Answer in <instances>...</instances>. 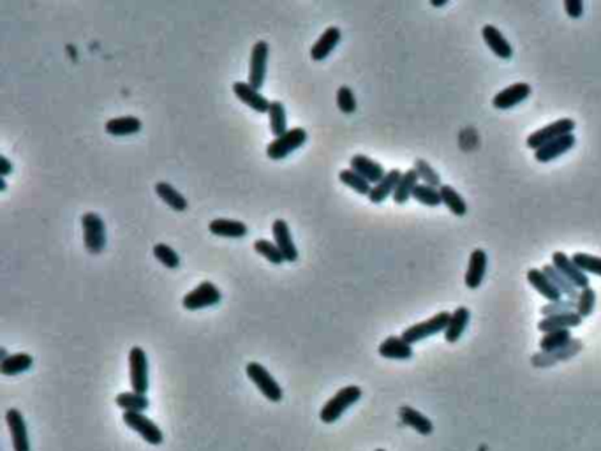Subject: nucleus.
Segmentation results:
<instances>
[{"mask_svg": "<svg viewBox=\"0 0 601 451\" xmlns=\"http://www.w3.org/2000/svg\"><path fill=\"white\" fill-rule=\"evenodd\" d=\"M531 92H533V89H531V85H527V83H513L508 89L497 92V94L494 95L492 106L496 109H511L522 101H526L531 95Z\"/></svg>", "mask_w": 601, "mask_h": 451, "instance_id": "nucleus-13", "label": "nucleus"}, {"mask_svg": "<svg viewBox=\"0 0 601 451\" xmlns=\"http://www.w3.org/2000/svg\"><path fill=\"white\" fill-rule=\"evenodd\" d=\"M575 120L571 119H559L556 120V122L548 124V126L541 127V129L534 131L533 134L527 138V146H529L531 150H534L536 152L538 148H541V146H545L547 143L554 141L557 138H563V136L566 134H573L575 131Z\"/></svg>", "mask_w": 601, "mask_h": 451, "instance_id": "nucleus-6", "label": "nucleus"}, {"mask_svg": "<svg viewBox=\"0 0 601 451\" xmlns=\"http://www.w3.org/2000/svg\"><path fill=\"white\" fill-rule=\"evenodd\" d=\"M575 143H577V138H575L573 134H566L563 136V138H557L554 141L547 143L545 146L538 148L536 152H534V159H536L538 163H551V161L557 159V157H561L563 153H566L568 150L573 148Z\"/></svg>", "mask_w": 601, "mask_h": 451, "instance_id": "nucleus-18", "label": "nucleus"}, {"mask_svg": "<svg viewBox=\"0 0 601 451\" xmlns=\"http://www.w3.org/2000/svg\"><path fill=\"white\" fill-rule=\"evenodd\" d=\"M582 325V317L577 310L566 314H557V316L543 317L540 322H538V330L541 333H551L556 332V330H570L577 328V326Z\"/></svg>", "mask_w": 601, "mask_h": 451, "instance_id": "nucleus-24", "label": "nucleus"}, {"mask_svg": "<svg viewBox=\"0 0 601 451\" xmlns=\"http://www.w3.org/2000/svg\"><path fill=\"white\" fill-rule=\"evenodd\" d=\"M446 4H448V0H438V2H432V6L441 7V6H446Z\"/></svg>", "mask_w": 601, "mask_h": 451, "instance_id": "nucleus-48", "label": "nucleus"}, {"mask_svg": "<svg viewBox=\"0 0 601 451\" xmlns=\"http://www.w3.org/2000/svg\"><path fill=\"white\" fill-rule=\"evenodd\" d=\"M402 175H404V173H402L401 170H397V168H395V170L388 171V173L383 177V180L377 182L376 185H372V190H370V194H369L370 203L379 205V203H383V201L386 200L388 196H394V192H395V189H397L399 182H401Z\"/></svg>", "mask_w": 601, "mask_h": 451, "instance_id": "nucleus-20", "label": "nucleus"}, {"mask_svg": "<svg viewBox=\"0 0 601 451\" xmlns=\"http://www.w3.org/2000/svg\"><path fill=\"white\" fill-rule=\"evenodd\" d=\"M379 354L388 360H409L413 357V346L406 342L402 337H388L381 342Z\"/></svg>", "mask_w": 601, "mask_h": 451, "instance_id": "nucleus-21", "label": "nucleus"}, {"mask_svg": "<svg viewBox=\"0 0 601 451\" xmlns=\"http://www.w3.org/2000/svg\"><path fill=\"white\" fill-rule=\"evenodd\" d=\"M596 303V291L592 288L580 289V295H578L577 300V313L580 314V317H589L595 310Z\"/></svg>", "mask_w": 601, "mask_h": 451, "instance_id": "nucleus-43", "label": "nucleus"}, {"mask_svg": "<svg viewBox=\"0 0 601 451\" xmlns=\"http://www.w3.org/2000/svg\"><path fill=\"white\" fill-rule=\"evenodd\" d=\"M307 141V131L302 127H293L288 129L284 134L274 139L269 146H266V156L274 161L286 159L289 153L295 152L296 148Z\"/></svg>", "mask_w": 601, "mask_h": 451, "instance_id": "nucleus-3", "label": "nucleus"}, {"mask_svg": "<svg viewBox=\"0 0 601 451\" xmlns=\"http://www.w3.org/2000/svg\"><path fill=\"white\" fill-rule=\"evenodd\" d=\"M156 194L168 205L170 208H173L175 212H185L189 203L184 197V194L178 192L171 183L168 182H157L156 183Z\"/></svg>", "mask_w": 601, "mask_h": 451, "instance_id": "nucleus-28", "label": "nucleus"}, {"mask_svg": "<svg viewBox=\"0 0 601 451\" xmlns=\"http://www.w3.org/2000/svg\"><path fill=\"white\" fill-rule=\"evenodd\" d=\"M469 321H471V310L467 307H459L452 313V317H450L448 326L445 330V339L446 342L455 344L460 337L464 335L465 328H467Z\"/></svg>", "mask_w": 601, "mask_h": 451, "instance_id": "nucleus-26", "label": "nucleus"}, {"mask_svg": "<svg viewBox=\"0 0 601 451\" xmlns=\"http://www.w3.org/2000/svg\"><path fill=\"white\" fill-rule=\"evenodd\" d=\"M208 229H210L212 234L226 238H244L249 233L247 226L244 222L233 221V219H214L208 224Z\"/></svg>", "mask_w": 601, "mask_h": 451, "instance_id": "nucleus-27", "label": "nucleus"}, {"mask_svg": "<svg viewBox=\"0 0 601 451\" xmlns=\"http://www.w3.org/2000/svg\"><path fill=\"white\" fill-rule=\"evenodd\" d=\"M571 333L570 330H556V332L543 333V339L540 340V347L545 353H552V351L564 349L571 344Z\"/></svg>", "mask_w": 601, "mask_h": 451, "instance_id": "nucleus-35", "label": "nucleus"}, {"mask_svg": "<svg viewBox=\"0 0 601 451\" xmlns=\"http://www.w3.org/2000/svg\"><path fill=\"white\" fill-rule=\"evenodd\" d=\"M483 41L487 43V46L492 50L494 55H497L503 60H509L513 57V48L508 43V39L501 34V31L494 25H485L482 28Z\"/></svg>", "mask_w": 601, "mask_h": 451, "instance_id": "nucleus-19", "label": "nucleus"}, {"mask_svg": "<svg viewBox=\"0 0 601 451\" xmlns=\"http://www.w3.org/2000/svg\"><path fill=\"white\" fill-rule=\"evenodd\" d=\"M450 317H452V314L446 313V310H443V313H438L435 316L427 319V321L416 322V325L406 328L404 332H402L401 337L406 340V342L411 344V346H413V344L421 342V340L428 339V337L438 335V333L445 332L446 326H448V322H450Z\"/></svg>", "mask_w": 601, "mask_h": 451, "instance_id": "nucleus-2", "label": "nucleus"}, {"mask_svg": "<svg viewBox=\"0 0 601 451\" xmlns=\"http://www.w3.org/2000/svg\"><path fill=\"white\" fill-rule=\"evenodd\" d=\"M527 281H529V284L533 286L543 298H547L548 302H559V300H563L561 291L552 284L551 278L543 273V270L531 268L527 271Z\"/></svg>", "mask_w": 601, "mask_h": 451, "instance_id": "nucleus-23", "label": "nucleus"}, {"mask_svg": "<svg viewBox=\"0 0 601 451\" xmlns=\"http://www.w3.org/2000/svg\"><path fill=\"white\" fill-rule=\"evenodd\" d=\"M415 170H416L418 177H420V180H423V183H427V185L435 187V189H439V187L443 185L441 177L438 175V171H435L434 168H432L431 164L427 163V161L416 159L415 161Z\"/></svg>", "mask_w": 601, "mask_h": 451, "instance_id": "nucleus-41", "label": "nucleus"}, {"mask_svg": "<svg viewBox=\"0 0 601 451\" xmlns=\"http://www.w3.org/2000/svg\"><path fill=\"white\" fill-rule=\"evenodd\" d=\"M153 256H156L166 268L175 270L180 266V256L166 244H157L156 247H153Z\"/></svg>", "mask_w": 601, "mask_h": 451, "instance_id": "nucleus-42", "label": "nucleus"}, {"mask_svg": "<svg viewBox=\"0 0 601 451\" xmlns=\"http://www.w3.org/2000/svg\"><path fill=\"white\" fill-rule=\"evenodd\" d=\"M399 416H401L402 423L411 427L413 430L418 432V434L431 435L432 432H434V425H432V421L428 420L425 414H421L420 411L413 409V407L402 406L401 409H399Z\"/></svg>", "mask_w": 601, "mask_h": 451, "instance_id": "nucleus-25", "label": "nucleus"}, {"mask_svg": "<svg viewBox=\"0 0 601 451\" xmlns=\"http://www.w3.org/2000/svg\"><path fill=\"white\" fill-rule=\"evenodd\" d=\"M13 171V164L6 156H0V177H7Z\"/></svg>", "mask_w": 601, "mask_h": 451, "instance_id": "nucleus-47", "label": "nucleus"}, {"mask_svg": "<svg viewBox=\"0 0 601 451\" xmlns=\"http://www.w3.org/2000/svg\"><path fill=\"white\" fill-rule=\"evenodd\" d=\"M350 166L351 170L357 171L358 175H362L365 180L369 183H374V185L383 180V177L386 175V171H384V168L381 166L379 163L369 159L367 156H362V153H357V156L351 157Z\"/></svg>", "mask_w": 601, "mask_h": 451, "instance_id": "nucleus-17", "label": "nucleus"}, {"mask_svg": "<svg viewBox=\"0 0 601 451\" xmlns=\"http://www.w3.org/2000/svg\"><path fill=\"white\" fill-rule=\"evenodd\" d=\"M0 357H2V360H6V358L9 357V354H7V351L4 349V347H2V349H0ZM2 360H0V362H2Z\"/></svg>", "mask_w": 601, "mask_h": 451, "instance_id": "nucleus-50", "label": "nucleus"}, {"mask_svg": "<svg viewBox=\"0 0 601 451\" xmlns=\"http://www.w3.org/2000/svg\"><path fill=\"white\" fill-rule=\"evenodd\" d=\"M270 116V131L278 138L288 131V120H286V108L281 101H272L269 109Z\"/></svg>", "mask_w": 601, "mask_h": 451, "instance_id": "nucleus-36", "label": "nucleus"}, {"mask_svg": "<svg viewBox=\"0 0 601 451\" xmlns=\"http://www.w3.org/2000/svg\"><path fill=\"white\" fill-rule=\"evenodd\" d=\"M439 192H441V201L445 203V207L448 208L453 215H457V217H464V215L467 214V205H465L464 197L460 196V194L457 192L452 185L443 183V185L439 187Z\"/></svg>", "mask_w": 601, "mask_h": 451, "instance_id": "nucleus-33", "label": "nucleus"}, {"mask_svg": "<svg viewBox=\"0 0 601 451\" xmlns=\"http://www.w3.org/2000/svg\"><path fill=\"white\" fill-rule=\"evenodd\" d=\"M362 398V388L360 386H346L342 390L337 391L332 398L323 406L320 413V420L323 423H335L351 406L357 404Z\"/></svg>", "mask_w": 601, "mask_h": 451, "instance_id": "nucleus-1", "label": "nucleus"}, {"mask_svg": "<svg viewBox=\"0 0 601 451\" xmlns=\"http://www.w3.org/2000/svg\"><path fill=\"white\" fill-rule=\"evenodd\" d=\"M269 43L258 41L252 46L251 62H249V85L259 90L266 78V62H269Z\"/></svg>", "mask_w": 601, "mask_h": 451, "instance_id": "nucleus-10", "label": "nucleus"}, {"mask_svg": "<svg viewBox=\"0 0 601 451\" xmlns=\"http://www.w3.org/2000/svg\"><path fill=\"white\" fill-rule=\"evenodd\" d=\"M573 310H577V302L575 300H559V302H548L547 305H543L540 309L541 316L543 317H551V316H557V314H566V313H573Z\"/></svg>", "mask_w": 601, "mask_h": 451, "instance_id": "nucleus-44", "label": "nucleus"}, {"mask_svg": "<svg viewBox=\"0 0 601 451\" xmlns=\"http://www.w3.org/2000/svg\"><path fill=\"white\" fill-rule=\"evenodd\" d=\"M222 298V293L219 291V288L212 282L205 281L201 282L197 288H194L193 291H189L182 300L184 307L187 310H201L207 309V307L217 305Z\"/></svg>", "mask_w": 601, "mask_h": 451, "instance_id": "nucleus-7", "label": "nucleus"}, {"mask_svg": "<svg viewBox=\"0 0 601 451\" xmlns=\"http://www.w3.org/2000/svg\"><path fill=\"white\" fill-rule=\"evenodd\" d=\"M487 266H489V258L483 249H475L469 256V265L465 270V286L469 289H478L485 278Z\"/></svg>", "mask_w": 601, "mask_h": 451, "instance_id": "nucleus-14", "label": "nucleus"}, {"mask_svg": "<svg viewBox=\"0 0 601 451\" xmlns=\"http://www.w3.org/2000/svg\"><path fill=\"white\" fill-rule=\"evenodd\" d=\"M83 241L90 254H101L106 247V226L104 221L95 212H87L82 217Z\"/></svg>", "mask_w": 601, "mask_h": 451, "instance_id": "nucleus-4", "label": "nucleus"}, {"mask_svg": "<svg viewBox=\"0 0 601 451\" xmlns=\"http://www.w3.org/2000/svg\"><path fill=\"white\" fill-rule=\"evenodd\" d=\"M254 251L258 252V254H261L265 259H269L272 265H282V263L286 261L284 256H282V252L278 251L276 241L265 240V238H261V240H256L254 241Z\"/></svg>", "mask_w": 601, "mask_h": 451, "instance_id": "nucleus-39", "label": "nucleus"}, {"mask_svg": "<svg viewBox=\"0 0 601 451\" xmlns=\"http://www.w3.org/2000/svg\"><path fill=\"white\" fill-rule=\"evenodd\" d=\"M245 372H247L249 379L258 386V390L261 391L263 397L269 398L270 402H281L282 401V388L281 384L274 379L272 374L258 362H251L245 366Z\"/></svg>", "mask_w": 601, "mask_h": 451, "instance_id": "nucleus-5", "label": "nucleus"}, {"mask_svg": "<svg viewBox=\"0 0 601 451\" xmlns=\"http://www.w3.org/2000/svg\"><path fill=\"white\" fill-rule=\"evenodd\" d=\"M117 406L122 407L124 413H143L150 407V401L146 395L136 393V391H124L119 393L115 398Z\"/></svg>", "mask_w": 601, "mask_h": 451, "instance_id": "nucleus-34", "label": "nucleus"}, {"mask_svg": "<svg viewBox=\"0 0 601 451\" xmlns=\"http://www.w3.org/2000/svg\"><path fill=\"white\" fill-rule=\"evenodd\" d=\"M543 273L547 275L548 278H551V282L556 286L557 289H559L561 295L566 296L568 300H575V302H577L578 295H580V289L575 288V286L571 284V282L568 281V278L564 277V275L561 273L559 270L554 268V265H552V263H551V265L543 266Z\"/></svg>", "mask_w": 601, "mask_h": 451, "instance_id": "nucleus-31", "label": "nucleus"}, {"mask_svg": "<svg viewBox=\"0 0 601 451\" xmlns=\"http://www.w3.org/2000/svg\"><path fill=\"white\" fill-rule=\"evenodd\" d=\"M129 377L133 391L146 395L148 391V360H146L145 351L139 346H134L129 353Z\"/></svg>", "mask_w": 601, "mask_h": 451, "instance_id": "nucleus-8", "label": "nucleus"}, {"mask_svg": "<svg viewBox=\"0 0 601 451\" xmlns=\"http://www.w3.org/2000/svg\"><path fill=\"white\" fill-rule=\"evenodd\" d=\"M339 178L340 182L344 183L346 187H350V189H353L354 192L362 194V196H369L370 190H372V185L365 180L362 175H358L357 171H353L350 168V170H342L339 173Z\"/></svg>", "mask_w": 601, "mask_h": 451, "instance_id": "nucleus-37", "label": "nucleus"}, {"mask_svg": "<svg viewBox=\"0 0 601 451\" xmlns=\"http://www.w3.org/2000/svg\"><path fill=\"white\" fill-rule=\"evenodd\" d=\"M376 451H384V450H376Z\"/></svg>", "mask_w": 601, "mask_h": 451, "instance_id": "nucleus-51", "label": "nucleus"}, {"mask_svg": "<svg viewBox=\"0 0 601 451\" xmlns=\"http://www.w3.org/2000/svg\"><path fill=\"white\" fill-rule=\"evenodd\" d=\"M337 106L342 113L346 115H351V113L357 112V97H354L353 90L350 87H340L337 90Z\"/></svg>", "mask_w": 601, "mask_h": 451, "instance_id": "nucleus-45", "label": "nucleus"}, {"mask_svg": "<svg viewBox=\"0 0 601 451\" xmlns=\"http://www.w3.org/2000/svg\"><path fill=\"white\" fill-rule=\"evenodd\" d=\"M573 263L578 266L584 273H592L601 277V258L592 254H585V252H577L573 254Z\"/></svg>", "mask_w": 601, "mask_h": 451, "instance_id": "nucleus-40", "label": "nucleus"}, {"mask_svg": "<svg viewBox=\"0 0 601 451\" xmlns=\"http://www.w3.org/2000/svg\"><path fill=\"white\" fill-rule=\"evenodd\" d=\"M272 233H274V240H276V245L278 247V251L282 252L286 261L295 263L296 259H298V251H296V245L295 241H293L288 222H286L284 219H277V221H274Z\"/></svg>", "mask_w": 601, "mask_h": 451, "instance_id": "nucleus-15", "label": "nucleus"}, {"mask_svg": "<svg viewBox=\"0 0 601 451\" xmlns=\"http://www.w3.org/2000/svg\"><path fill=\"white\" fill-rule=\"evenodd\" d=\"M413 200L425 205V207H439L443 203L439 189L427 185V183H418L415 192H413Z\"/></svg>", "mask_w": 601, "mask_h": 451, "instance_id": "nucleus-38", "label": "nucleus"}, {"mask_svg": "<svg viewBox=\"0 0 601 451\" xmlns=\"http://www.w3.org/2000/svg\"><path fill=\"white\" fill-rule=\"evenodd\" d=\"M124 423L129 428H133L134 432H138L143 439H145L148 445L159 446L163 445L164 434L156 423H153L150 418H146L143 413H124L122 416Z\"/></svg>", "mask_w": 601, "mask_h": 451, "instance_id": "nucleus-9", "label": "nucleus"}, {"mask_svg": "<svg viewBox=\"0 0 601 451\" xmlns=\"http://www.w3.org/2000/svg\"><path fill=\"white\" fill-rule=\"evenodd\" d=\"M34 365V358L28 353L9 354L6 360L0 362V374L2 376H18V374L27 372Z\"/></svg>", "mask_w": 601, "mask_h": 451, "instance_id": "nucleus-29", "label": "nucleus"}, {"mask_svg": "<svg viewBox=\"0 0 601 451\" xmlns=\"http://www.w3.org/2000/svg\"><path fill=\"white\" fill-rule=\"evenodd\" d=\"M418 182H420V177H418L416 170L413 168V170H408L404 175H402L401 182H399L397 189H395L394 192V201L397 205H404L408 203L409 197H413V192H415Z\"/></svg>", "mask_w": 601, "mask_h": 451, "instance_id": "nucleus-32", "label": "nucleus"}, {"mask_svg": "<svg viewBox=\"0 0 601 451\" xmlns=\"http://www.w3.org/2000/svg\"><path fill=\"white\" fill-rule=\"evenodd\" d=\"M141 127V120L136 119V116H119V119L108 120L104 129L106 133L112 136H129L139 133Z\"/></svg>", "mask_w": 601, "mask_h": 451, "instance_id": "nucleus-30", "label": "nucleus"}, {"mask_svg": "<svg viewBox=\"0 0 601 451\" xmlns=\"http://www.w3.org/2000/svg\"><path fill=\"white\" fill-rule=\"evenodd\" d=\"M233 92L244 104H247L249 108H252L254 112L269 113L272 102H270L265 95L259 94V90L252 89V87L249 85V82H234Z\"/></svg>", "mask_w": 601, "mask_h": 451, "instance_id": "nucleus-16", "label": "nucleus"}, {"mask_svg": "<svg viewBox=\"0 0 601 451\" xmlns=\"http://www.w3.org/2000/svg\"><path fill=\"white\" fill-rule=\"evenodd\" d=\"M340 38H342V32L337 27H328L323 34L320 36L314 46L310 48V57L314 60H325L333 50H335L337 45L340 43Z\"/></svg>", "mask_w": 601, "mask_h": 451, "instance_id": "nucleus-22", "label": "nucleus"}, {"mask_svg": "<svg viewBox=\"0 0 601 451\" xmlns=\"http://www.w3.org/2000/svg\"><path fill=\"white\" fill-rule=\"evenodd\" d=\"M4 190H6V180L0 177V192H4Z\"/></svg>", "mask_w": 601, "mask_h": 451, "instance_id": "nucleus-49", "label": "nucleus"}, {"mask_svg": "<svg viewBox=\"0 0 601 451\" xmlns=\"http://www.w3.org/2000/svg\"><path fill=\"white\" fill-rule=\"evenodd\" d=\"M6 423L9 427L14 451H31V441H28V430L23 414L18 409H7Z\"/></svg>", "mask_w": 601, "mask_h": 451, "instance_id": "nucleus-11", "label": "nucleus"}, {"mask_svg": "<svg viewBox=\"0 0 601 451\" xmlns=\"http://www.w3.org/2000/svg\"><path fill=\"white\" fill-rule=\"evenodd\" d=\"M564 11L570 18L577 20L584 14V2L582 0H564Z\"/></svg>", "mask_w": 601, "mask_h": 451, "instance_id": "nucleus-46", "label": "nucleus"}, {"mask_svg": "<svg viewBox=\"0 0 601 451\" xmlns=\"http://www.w3.org/2000/svg\"><path fill=\"white\" fill-rule=\"evenodd\" d=\"M552 265H554V268L559 270L577 289L589 288L588 273H584V271L578 268L573 263V259L568 254H564V252L561 251L554 252V254H552Z\"/></svg>", "mask_w": 601, "mask_h": 451, "instance_id": "nucleus-12", "label": "nucleus"}]
</instances>
